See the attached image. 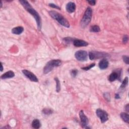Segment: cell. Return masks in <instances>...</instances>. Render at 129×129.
Segmentation results:
<instances>
[{
    "label": "cell",
    "instance_id": "1f68e13d",
    "mask_svg": "<svg viewBox=\"0 0 129 129\" xmlns=\"http://www.w3.org/2000/svg\"><path fill=\"white\" fill-rule=\"evenodd\" d=\"M2 1H1V8H2Z\"/></svg>",
    "mask_w": 129,
    "mask_h": 129
},
{
    "label": "cell",
    "instance_id": "484cf974",
    "mask_svg": "<svg viewBox=\"0 0 129 129\" xmlns=\"http://www.w3.org/2000/svg\"><path fill=\"white\" fill-rule=\"evenodd\" d=\"M49 6L50 7H52L53 8H55V9H59V10H60V8H59V6L56 5H55L54 4H49Z\"/></svg>",
    "mask_w": 129,
    "mask_h": 129
},
{
    "label": "cell",
    "instance_id": "5bb4252c",
    "mask_svg": "<svg viewBox=\"0 0 129 129\" xmlns=\"http://www.w3.org/2000/svg\"><path fill=\"white\" fill-rule=\"evenodd\" d=\"M15 76V74L12 71H9L3 74L1 76V78L2 79H9V78H13Z\"/></svg>",
    "mask_w": 129,
    "mask_h": 129
},
{
    "label": "cell",
    "instance_id": "d4e9b609",
    "mask_svg": "<svg viewBox=\"0 0 129 129\" xmlns=\"http://www.w3.org/2000/svg\"><path fill=\"white\" fill-rule=\"evenodd\" d=\"M129 40V37L127 35H124L123 38V42L124 44H126Z\"/></svg>",
    "mask_w": 129,
    "mask_h": 129
},
{
    "label": "cell",
    "instance_id": "f1b7e54d",
    "mask_svg": "<svg viewBox=\"0 0 129 129\" xmlns=\"http://www.w3.org/2000/svg\"><path fill=\"white\" fill-rule=\"evenodd\" d=\"M125 108H126V110L128 113L129 111V104H127V105L125 107Z\"/></svg>",
    "mask_w": 129,
    "mask_h": 129
},
{
    "label": "cell",
    "instance_id": "4316f807",
    "mask_svg": "<svg viewBox=\"0 0 129 129\" xmlns=\"http://www.w3.org/2000/svg\"><path fill=\"white\" fill-rule=\"evenodd\" d=\"M104 98L106 99H107V100L108 101H110V95H109V94L108 93L104 94Z\"/></svg>",
    "mask_w": 129,
    "mask_h": 129
},
{
    "label": "cell",
    "instance_id": "ffe728a7",
    "mask_svg": "<svg viewBox=\"0 0 129 129\" xmlns=\"http://www.w3.org/2000/svg\"><path fill=\"white\" fill-rule=\"evenodd\" d=\"M128 81H129L128 78L127 77L125 78V79H124L123 80V81L122 82V83L121 86V88H125V87L127 86V85L128 84Z\"/></svg>",
    "mask_w": 129,
    "mask_h": 129
},
{
    "label": "cell",
    "instance_id": "f546056e",
    "mask_svg": "<svg viewBox=\"0 0 129 129\" xmlns=\"http://www.w3.org/2000/svg\"><path fill=\"white\" fill-rule=\"evenodd\" d=\"M1 71L2 72L3 70V64H2V63L1 62Z\"/></svg>",
    "mask_w": 129,
    "mask_h": 129
},
{
    "label": "cell",
    "instance_id": "9c48e42d",
    "mask_svg": "<svg viewBox=\"0 0 129 129\" xmlns=\"http://www.w3.org/2000/svg\"><path fill=\"white\" fill-rule=\"evenodd\" d=\"M22 73L26 77V78L29 79L31 81L35 82H38V78L33 73H32L30 71L27 70H22Z\"/></svg>",
    "mask_w": 129,
    "mask_h": 129
},
{
    "label": "cell",
    "instance_id": "7a4b0ae2",
    "mask_svg": "<svg viewBox=\"0 0 129 129\" xmlns=\"http://www.w3.org/2000/svg\"><path fill=\"white\" fill-rule=\"evenodd\" d=\"M48 14L52 18L57 21L61 25L67 27V28L70 27V23L68 20L58 12L54 11H50L48 12Z\"/></svg>",
    "mask_w": 129,
    "mask_h": 129
},
{
    "label": "cell",
    "instance_id": "4dcf8cb0",
    "mask_svg": "<svg viewBox=\"0 0 129 129\" xmlns=\"http://www.w3.org/2000/svg\"><path fill=\"white\" fill-rule=\"evenodd\" d=\"M115 98H116V99H118V98H119V96L118 94H116V96H115Z\"/></svg>",
    "mask_w": 129,
    "mask_h": 129
},
{
    "label": "cell",
    "instance_id": "52a82bcc",
    "mask_svg": "<svg viewBox=\"0 0 129 129\" xmlns=\"http://www.w3.org/2000/svg\"><path fill=\"white\" fill-rule=\"evenodd\" d=\"M75 57L78 61L84 62L87 61V58H88V54L85 50H78V51L76 52Z\"/></svg>",
    "mask_w": 129,
    "mask_h": 129
},
{
    "label": "cell",
    "instance_id": "d6986e66",
    "mask_svg": "<svg viewBox=\"0 0 129 129\" xmlns=\"http://www.w3.org/2000/svg\"><path fill=\"white\" fill-rule=\"evenodd\" d=\"M100 30L99 27L97 25H94L91 27L90 31L92 32H98Z\"/></svg>",
    "mask_w": 129,
    "mask_h": 129
},
{
    "label": "cell",
    "instance_id": "603a6c76",
    "mask_svg": "<svg viewBox=\"0 0 129 129\" xmlns=\"http://www.w3.org/2000/svg\"><path fill=\"white\" fill-rule=\"evenodd\" d=\"M123 59L124 62H125L126 64H129V57L127 56H123Z\"/></svg>",
    "mask_w": 129,
    "mask_h": 129
},
{
    "label": "cell",
    "instance_id": "277c9868",
    "mask_svg": "<svg viewBox=\"0 0 129 129\" xmlns=\"http://www.w3.org/2000/svg\"><path fill=\"white\" fill-rule=\"evenodd\" d=\"M62 64V61L60 59H53L49 61L43 68V73L45 74L52 71L54 68L60 66Z\"/></svg>",
    "mask_w": 129,
    "mask_h": 129
},
{
    "label": "cell",
    "instance_id": "83f0119b",
    "mask_svg": "<svg viewBox=\"0 0 129 129\" xmlns=\"http://www.w3.org/2000/svg\"><path fill=\"white\" fill-rule=\"evenodd\" d=\"M87 2H88L90 5H92V6H94L96 4V1H94V0H92V1H87Z\"/></svg>",
    "mask_w": 129,
    "mask_h": 129
},
{
    "label": "cell",
    "instance_id": "2e32d148",
    "mask_svg": "<svg viewBox=\"0 0 129 129\" xmlns=\"http://www.w3.org/2000/svg\"><path fill=\"white\" fill-rule=\"evenodd\" d=\"M32 127L34 129H39L41 127V124L38 119H35L32 121Z\"/></svg>",
    "mask_w": 129,
    "mask_h": 129
},
{
    "label": "cell",
    "instance_id": "ba28073f",
    "mask_svg": "<svg viewBox=\"0 0 129 129\" xmlns=\"http://www.w3.org/2000/svg\"><path fill=\"white\" fill-rule=\"evenodd\" d=\"M79 117L81 121V124L83 128H89L87 127L88 125L89 119L86 117V115L84 114V112L83 110H81L79 113Z\"/></svg>",
    "mask_w": 129,
    "mask_h": 129
},
{
    "label": "cell",
    "instance_id": "30bf717a",
    "mask_svg": "<svg viewBox=\"0 0 129 129\" xmlns=\"http://www.w3.org/2000/svg\"><path fill=\"white\" fill-rule=\"evenodd\" d=\"M73 44L76 47H86L88 45V43L83 40L75 39L73 41Z\"/></svg>",
    "mask_w": 129,
    "mask_h": 129
},
{
    "label": "cell",
    "instance_id": "ac0fdd59",
    "mask_svg": "<svg viewBox=\"0 0 129 129\" xmlns=\"http://www.w3.org/2000/svg\"><path fill=\"white\" fill-rule=\"evenodd\" d=\"M54 80L56 83V91L57 92H59V91L61 90V84L60 82L57 77H56L54 78Z\"/></svg>",
    "mask_w": 129,
    "mask_h": 129
},
{
    "label": "cell",
    "instance_id": "5b68a950",
    "mask_svg": "<svg viewBox=\"0 0 129 129\" xmlns=\"http://www.w3.org/2000/svg\"><path fill=\"white\" fill-rule=\"evenodd\" d=\"M108 56V54L103 52L92 51L89 53V58L91 60H94V59H95L107 58Z\"/></svg>",
    "mask_w": 129,
    "mask_h": 129
},
{
    "label": "cell",
    "instance_id": "6da1fadb",
    "mask_svg": "<svg viewBox=\"0 0 129 129\" xmlns=\"http://www.w3.org/2000/svg\"><path fill=\"white\" fill-rule=\"evenodd\" d=\"M19 2L22 5V6L25 8V10L34 17L37 23V25H38V28L39 30H40L41 27H42V23H41V17L38 12L34 10L33 8L27 1L21 0V1H19Z\"/></svg>",
    "mask_w": 129,
    "mask_h": 129
},
{
    "label": "cell",
    "instance_id": "e0dca14e",
    "mask_svg": "<svg viewBox=\"0 0 129 129\" xmlns=\"http://www.w3.org/2000/svg\"><path fill=\"white\" fill-rule=\"evenodd\" d=\"M121 117L123 120L127 124L129 123V115L125 113H122L120 114Z\"/></svg>",
    "mask_w": 129,
    "mask_h": 129
},
{
    "label": "cell",
    "instance_id": "cb8c5ba5",
    "mask_svg": "<svg viewBox=\"0 0 129 129\" xmlns=\"http://www.w3.org/2000/svg\"><path fill=\"white\" fill-rule=\"evenodd\" d=\"M78 74V70H76V69H74V70H73L71 72V75L72 77H75Z\"/></svg>",
    "mask_w": 129,
    "mask_h": 129
},
{
    "label": "cell",
    "instance_id": "3957f363",
    "mask_svg": "<svg viewBox=\"0 0 129 129\" xmlns=\"http://www.w3.org/2000/svg\"><path fill=\"white\" fill-rule=\"evenodd\" d=\"M92 17V10L90 7H88L86 10L80 22L81 26L83 28H85L91 22Z\"/></svg>",
    "mask_w": 129,
    "mask_h": 129
},
{
    "label": "cell",
    "instance_id": "8fae6325",
    "mask_svg": "<svg viewBox=\"0 0 129 129\" xmlns=\"http://www.w3.org/2000/svg\"><path fill=\"white\" fill-rule=\"evenodd\" d=\"M66 9L68 13H72L74 12L76 10V5L74 2H70L67 4Z\"/></svg>",
    "mask_w": 129,
    "mask_h": 129
},
{
    "label": "cell",
    "instance_id": "7c38bea8",
    "mask_svg": "<svg viewBox=\"0 0 129 129\" xmlns=\"http://www.w3.org/2000/svg\"><path fill=\"white\" fill-rule=\"evenodd\" d=\"M121 72H114L112 74H110L108 76V80L110 82H113L117 79H118V78L120 77Z\"/></svg>",
    "mask_w": 129,
    "mask_h": 129
},
{
    "label": "cell",
    "instance_id": "7402d4cb",
    "mask_svg": "<svg viewBox=\"0 0 129 129\" xmlns=\"http://www.w3.org/2000/svg\"><path fill=\"white\" fill-rule=\"evenodd\" d=\"M95 65V63H93V64H90V65L87 66V67H83V68H82V69L83 70H85V71H88L89 70H90V69H91V68H92L93 67H94Z\"/></svg>",
    "mask_w": 129,
    "mask_h": 129
},
{
    "label": "cell",
    "instance_id": "9a60e30c",
    "mask_svg": "<svg viewBox=\"0 0 129 129\" xmlns=\"http://www.w3.org/2000/svg\"><path fill=\"white\" fill-rule=\"evenodd\" d=\"M24 31L23 27L22 26H18L16 27H14L12 30V33L16 34V35H19L21 34Z\"/></svg>",
    "mask_w": 129,
    "mask_h": 129
},
{
    "label": "cell",
    "instance_id": "8992f818",
    "mask_svg": "<svg viewBox=\"0 0 129 129\" xmlns=\"http://www.w3.org/2000/svg\"><path fill=\"white\" fill-rule=\"evenodd\" d=\"M96 113L97 116L100 119L101 122L104 123L108 119V113L105 110L98 108L96 110Z\"/></svg>",
    "mask_w": 129,
    "mask_h": 129
},
{
    "label": "cell",
    "instance_id": "4fadbf2b",
    "mask_svg": "<svg viewBox=\"0 0 129 129\" xmlns=\"http://www.w3.org/2000/svg\"><path fill=\"white\" fill-rule=\"evenodd\" d=\"M109 65V63L106 59H103L99 62L98 66L99 67L101 70H104L107 69Z\"/></svg>",
    "mask_w": 129,
    "mask_h": 129
},
{
    "label": "cell",
    "instance_id": "44dd1931",
    "mask_svg": "<svg viewBox=\"0 0 129 129\" xmlns=\"http://www.w3.org/2000/svg\"><path fill=\"white\" fill-rule=\"evenodd\" d=\"M53 113V110L51 109H49V108H44L43 110V113L46 115L50 114Z\"/></svg>",
    "mask_w": 129,
    "mask_h": 129
}]
</instances>
